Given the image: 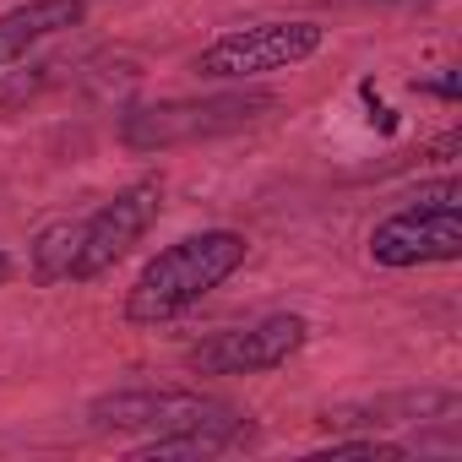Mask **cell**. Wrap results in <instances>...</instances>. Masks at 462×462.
Here are the masks:
<instances>
[{"label": "cell", "instance_id": "1", "mask_svg": "<svg viewBox=\"0 0 462 462\" xmlns=\"http://www.w3.org/2000/svg\"><path fill=\"white\" fill-rule=\"evenodd\" d=\"M251 256V240L240 228H201V235H185L174 245H163L136 283L125 289V327L136 332H158L169 321H180L185 310H196L212 289H223Z\"/></svg>", "mask_w": 462, "mask_h": 462}, {"label": "cell", "instance_id": "2", "mask_svg": "<svg viewBox=\"0 0 462 462\" xmlns=\"http://www.w3.org/2000/svg\"><path fill=\"white\" fill-rule=\"evenodd\" d=\"M278 93L267 88H245L235 82L223 93H201V98H158V104H136L120 115V147L125 152H174V147H196V142H217V136H240L262 120L278 115Z\"/></svg>", "mask_w": 462, "mask_h": 462}, {"label": "cell", "instance_id": "3", "mask_svg": "<svg viewBox=\"0 0 462 462\" xmlns=\"http://www.w3.org/2000/svg\"><path fill=\"white\" fill-rule=\"evenodd\" d=\"M88 430L93 435H136L142 440H169V435H228L245 440L251 413L207 397L196 386H120L88 402Z\"/></svg>", "mask_w": 462, "mask_h": 462}, {"label": "cell", "instance_id": "4", "mask_svg": "<svg viewBox=\"0 0 462 462\" xmlns=\"http://www.w3.org/2000/svg\"><path fill=\"white\" fill-rule=\"evenodd\" d=\"M327 28L310 17H273V23H245L228 28L212 44H201L196 55V77L201 82H256L273 71H294L310 55H321Z\"/></svg>", "mask_w": 462, "mask_h": 462}, {"label": "cell", "instance_id": "5", "mask_svg": "<svg viewBox=\"0 0 462 462\" xmlns=\"http://www.w3.org/2000/svg\"><path fill=\"white\" fill-rule=\"evenodd\" d=\"M163 196H169V180L163 174H136L109 201H98L82 217V251H77V278L71 283H93V278L115 273L147 240V228L163 212Z\"/></svg>", "mask_w": 462, "mask_h": 462}, {"label": "cell", "instance_id": "6", "mask_svg": "<svg viewBox=\"0 0 462 462\" xmlns=\"http://www.w3.org/2000/svg\"><path fill=\"white\" fill-rule=\"evenodd\" d=\"M310 343V321L294 316V310H273V316H256L245 327H228V332H212L201 343L185 348V370L190 375H273L283 370L300 348Z\"/></svg>", "mask_w": 462, "mask_h": 462}, {"label": "cell", "instance_id": "7", "mask_svg": "<svg viewBox=\"0 0 462 462\" xmlns=\"http://www.w3.org/2000/svg\"><path fill=\"white\" fill-rule=\"evenodd\" d=\"M370 262L386 273L408 267H446L462 256V207H397L370 228Z\"/></svg>", "mask_w": 462, "mask_h": 462}, {"label": "cell", "instance_id": "8", "mask_svg": "<svg viewBox=\"0 0 462 462\" xmlns=\"http://www.w3.org/2000/svg\"><path fill=\"white\" fill-rule=\"evenodd\" d=\"M457 413V397L451 392H392V397H365V402H337V408H321V430H397V424H430V419H451Z\"/></svg>", "mask_w": 462, "mask_h": 462}, {"label": "cell", "instance_id": "9", "mask_svg": "<svg viewBox=\"0 0 462 462\" xmlns=\"http://www.w3.org/2000/svg\"><path fill=\"white\" fill-rule=\"evenodd\" d=\"M88 23V0H23V6L0 12V71L28 60L39 44L71 33Z\"/></svg>", "mask_w": 462, "mask_h": 462}, {"label": "cell", "instance_id": "10", "mask_svg": "<svg viewBox=\"0 0 462 462\" xmlns=\"http://www.w3.org/2000/svg\"><path fill=\"white\" fill-rule=\"evenodd\" d=\"M77 251H82V217H55L44 223L28 245V273L39 289H60L77 278Z\"/></svg>", "mask_w": 462, "mask_h": 462}, {"label": "cell", "instance_id": "11", "mask_svg": "<svg viewBox=\"0 0 462 462\" xmlns=\"http://www.w3.org/2000/svg\"><path fill=\"white\" fill-rule=\"evenodd\" d=\"M316 457H375V462H402L408 457V446H397V440H386V435H343V440H332L327 451H316Z\"/></svg>", "mask_w": 462, "mask_h": 462}, {"label": "cell", "instance_id": "12", "mask_svg": "<svg viewBox=\"0 0 462 462\" xmlns=\"http://www.w3.org/2000/svg\"><path fill=\"white\" fill-rule=\"evenodd\" d=\"M424 93H440V98L451 104V98H457V71H446L440 82H424Z\"/></svg>", "mask_w": 462, "mask_h": 462}, {"label": "cell", "instance_id": "13", "mask_svg": "<svg viewBox=\"0 0 462 462\" xmlns=\"http://www.w3.org/2000/svg\"><path fill=\"white\" fill-rule=\"evenodd\" d=\"M12 273H17V262H12L6 251H0V289H6V283H12Z\"/></svg>", "mask_w": 462, "mask_h": 462}]
</instances>
